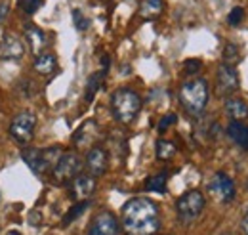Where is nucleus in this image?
Masks as SVG:
<instances>
[{
    "mask_svg": "<svg viewBox=\"0 0 248 235\" xmlns=\"http://www.w3.org/2000/svg\"><path fill=\"white\" fill-rule=\"evenodd\" d=\"M123 228L128 235H155L160 228V210L147 197H134L123 206Z\"/></svg>",
    "mask_w": 248,
    "mask_h": 235,
    "instance_id": "obj_1",
    "label": "nucleus"
},
{
    "mask_svg": "<svg viewBox=\"0 0 248 235\" xmlns=\"http://www.w3.org/2000/svg\"><path fill=\"white\" fill-rule=\"evenodd\" d=\"M208 96H210L208 83L204 79H191V81H187V83L182 84L180 94H178L182 107L186 109L189 115H193V117H199L206 109Z\"/></svg>",
    "mask_w": 248,
    "mask_h": 235,
    "instance_id": "obj_2",
    "label": "nucleus"
},
{
    "mask_svg": "<svg viewBox=\"0 0 248 235\" xmlns=\"http://www.w3.org/2000/svg\"><path fill=\"white\" fill-rule=\"evenodd\" d=\"M111 111L117 122L130 124L141 111V98L138 92L130 88H119L111 98Z\"/></svg>",
    "mask_w": 248,
    "mask_h": 235,
    "instance_id": "obj_3",
    "label": "nucleus"
},
{
    "mask_svg": "<svg viewBox=\"0 0 248 235\" xmlns=\"http://www.w3.org/2000/svg\"><path fill=\"white\" fill-rule=\"evenodd\" d=\"M62 155V147H46V149L25 147V149H21V159L25 161V165L34 174H46V172L54 170V167L58 165Z\"/></svg>",
    "mask_w": 248,
    "mask_h": 235,
    "instance_id": "obj_4",
    "label": "nucleus"
},
{
    "mask_svg": "<svg viewBox=\"0 0 248 235\" xmlns=\"http://www.w3.org/2000/svg\"><path fill=\"white\" fill-rule=\"evenodd\" d=\"M204 205H206V199L204 195L199 191V189H191V191H186L178 201H176V212H178V220L184 224V226H189L193 224L204 210Z\"/></svg>",
    "mask_w": 248,
    "mask_h": 235,
    "instance_id": "obj_5",
    "label": "nucleus"
},
{
    "mask_svg": "<svg viewBox=\"0 0 248 235\" xmlns=\"http://www.w3.org/2000/svg\"><path fill=\"white\" fill-rule=\"evenodd\" d=\"M34 128H36V115L32 111H21L10 122V136L17 144L27 146L31 144L32 136H34Z\"/></svg>",
    "mask_w": 248,
    "mask_h": 235,
    "instance_id": "obj_6",
    "label": "nucleus"
},
{
    "mask_svg": "<svg viewBox=\"0 0 248 235\" xmlns=\"http://www.w3.org/2000/svg\"><path fill=\"white\" fill-rule=\"evenodd\" d=\"M80 167H82L80 157H78L75 151H67V153H63L62 159L58 161V165H56L54 170H52L54 180L60 182V184H67V182H71L73 178L78 176Z\"/></svg>",
    "mask_w": 248,
    "mask_h": 235,
    "instance_id": "obj_7",
    "label": "nucleus"
},
{
    "mask_svg": "<svg viewBox=\"0 0 248 235\" xmlns=\"http://www.w3.org/2000/svg\"><path fill=\"white\" fill-rule=\"evenodd\" d=\"M208 191L210 195L216 199L217 203L221 205H227L235 199V184L233 180L227 176L225 172H216L214 176L208 180Z\"/></svg>",
    "mask_w": 248,
    "mask_h": 235,
    "instance_id": "obj_8",
    "label": "nucleus"
},
{
    "mask_svg": "<svg viewBox=\"0 0 248 235\" xmlns=\"http://www.w3.org/2000/svg\"><path fill=\"white\" fill-rule=\"evenodd\" d=\"M241 86L239 83V75L235 71V67H231L229 63H221L217 67L216 73V88L219 96H229L233 92H237Z\"/></svg>",
    "mask_w": 248,
    "mask_h": 235,
    "instance_id": "obj_9",
    "label": "nucleus"
},
{
    "mask_svg": "<svg viewBox=\"0 0 248 235\" xmlns=\"http://www.w3.org/2000/svg\"><path fill=\"white\" fill-rule=\"evenodd\" d=\"M119 232H121V226L115 214L109 210H103L92 220L86 235H119Z\"/></svg>",
    "mask_w": 248,
    "mask_h": 235,
    "instance_id": "obj_10",
    "label": "nucleus"
},
{
    "mask_svg": "<svg viewBox=\"0 0 248 235\" xmlns=\"http://www.w3.org/2000/svg\"><path fill=\"white\" fill-rule=\"evenodd\" d=\"M109 167V155L103 147H92L86 155V168L90 172V176L97 178L101 174H105Z\"/></svg>",
    "mask_w": 248,
    "mask_h": 235,
    "instance_id": "obj_11",
    "label": "nucleus"
},
{
    "mask_svg": "<svg viewBox=\"0 0 248 235\" xmlns=\"http://www.w3.org/2000/svg\"><path fill=\"white\" fill-rule=\"evenodd\" d=\"M95 191V178L90 174H78L71 180V197L77 201H86Z\"/></svg>",
    "mask_w": 248,
    "mask_h": 235,
    "instance_id": "obj_12",
    "label": "nucleus"
},
{
    "mask_svg": "<svg viewBox=\"0 0 248 235\" xmlns=\"http://www.w3.org/2000/svg\"><path fill=\"white\" fill-rule=\"evenodd\" d=\"M23 54H25L23 40L17 34H14V33H6L4 38L0 40V58L19 59Z\"/></svg>",
    "mask_w": 248,
    "mask_h": 235,
    "instance_id": "obj_13",
    "label": "nucleus"
},
{
    "mask_svg": "<svg viewBox=\"0 0 248 235\" xmlns=\"http://www.w3.org/2000/svg\"><path fill=\"white\" fill-rule=\"evenodd\" d=\"M25 38H27L29 48H31V52L34 56H40L42 50L46 48V42H48V38L42 33V29H38L34 25H25Z\"/></svg>",
    "mask_w": 248,
    "mask_h": 235,
    "instance_id": "obj_14",
    "label": "nucleus"
},
{
    "mask_svg": "<svg viewBox=\"0 0 248 235\" xmlns=\"http://www.w3.org/2000/svg\"><path fill=\"white\" fill-rule=\"evenodd\" d=\"M97 138V124L93 120H86L73 136V144L78 147L82 146H90L93 144V140Z\"/></svg>",
    "mask_w": 248,
    "mask_h": 235,
    "instance_id": "obj_15",
    "label": "nucleus"
},
{
    "mask_svg": "<svg viewBox=\"0 0 248 235\" xmlns=\"http://www.w3.org/2000/svg\"><path fill=\"white\" fill-rule=\"evenodd\" d=\"M227 136L241 147V149H248V124L241 122V120H231L227 126Z\"/></svg>",
    "mask_w": 248,
    "mask_h": 235,
    "instance_id": "obj_16",
    "label": "nucleus"
},
{
    "mask_svg": "<svg viewBox=\"0 0 248 235\" xmlns=\"http://www.w3.org/2000/svg\"><path fill=\"white\" fill-rule=\"evenodd\" d=\"M223 107H225V113L229 115L231 120H241L243 122L245 118H248V105L247 101H243L241 98H227Z\"/></svg>",
    "mask_w": 248,
    "mask_h": 235,
    "instance_id": "obj_17",
    "label": "nucleus"
},
{
    "mask_svg": "<svg viewBox=\"0 0 248 235\" xmlns=\"http://www.w3.org/2000/svg\"><path fill=\"white\" fill-rule=\"evenodd\" d=\"M32 67H34V71H36L38 75H52V73L56 71V67H58V59H56L54 54L42 52L40 56H36Z\"/></svg>",
    "mask_w": 248,
    "mask_h": 235,
    "instance_id": "obj_18",
    "label": "nucleus"
},
{
    "mask_svg": "<svg viewBox=\"0 0 248 235\" xmlns=\"http://www.w3.org/2000/svg\"><path fill=\"white\" fill-rule=\"evenodd\" d=\"M164 10V0H141L140 4V16L143 19H155Z\"/></svg>",
    "mask_w": 248,
    "mask_h": 235,
    "instance_id": "obj_19",
    "label": "nucleus"
},
{
    "mask_svg": "<svg viewBox=\"0 0 248 235\" xmlns=\"http://www.w3.org/2000/svg\"><path fill=\"white\" fill-rule=\"evenodd\" d=\"M166 182H168V172H158V174H153L151 178H147L145 182V187L149 191H158L162 193L166 189Z\"/></svg>",
    "mask_w": 248,
    "mask_h": 235,
    "instance_id": "obj_20",
    "label": "nucleus"
},
{
    "mask_svg": "<svg viewBox=\"0 0 248 235\" xmlns=\"http://www.w3.org/2000/svg\"><path fill=\"white\" fill-rule=\"evenodd\" d=\"M88 206H90V203H88V201H78L77 205L71 206V208H69V212L63 216V226L73 224V222H75V220H77V218H78V216H80V214H82V212H84Z\"/></svg>",
    "mask_w": 248,
    "mask_h": 235,
    "instance_id": "obj_21",
    "label": "nucleus"
},
{
    "mask_svg": "<svg viewBox=\"0 0 248 235\" xmlns=\"http://www.w3.org/2000/svg\"><path fill=\"white\" fill-rule=\"evenodd\" d=\"M174 155H176V146L172 142H168V140H158L156 142V157L160 161H168Z\"/></svg>",
    "mask_w": 248,
    "mask_h": 235,
    "instance_id": "obj_22",
    "label": "nucleus"
},
{
    "mask_svg": "<svg viewBox=\"0 0 248 235\" xmlns=\"http://www.w3.org/2000/svg\"><path fill=\"white\" fill-rule=\"evenodd\" d=\"M103 75H105L103 71H101V73H93L92 77L88 79V84H86V96H84L88 103L92 101L93 96H95V92H97L99 86H101V79H103Z\"/></svg>",
    "mask_w": 248,
    "mask_h": 235,
    "instance_id": "obj_23",
    "label": "nucleus"
},
{
    "mask_svg": "<svg viewBox=\"0 0 248 235\" xmlns=\"http://www.w3.org/2000/svg\"><path fill=\"white\" fill-rule=\"evenodd\" d=\"M243 17H245V10H243L241 6H237V8H233V10L229 12V16H227V23H229L231 27H237V25L243 23Z\"/></svg>",
    "mask_w": 248,
    "mask_h": 235,
    "instance_id": "obj_24",
    "label": "nucleus"
},
{
    "mask_svg": "<svg viewBox=\"0 0 248 235\" xmlns=\"http://www.w3.org/2000/svg\"><path fill=\"white\" fill-rule=\"evenodd\" d=\"M223 59H225V63H233L239 59V48L233 42H227L223 46Z\"/></svg>",
    "mask_w": 248,
    "mask_h": 235,
    "instance_id": "obj_25",
    "label": "nucleus"
},
{
    "mask_svg": "<svg viewBox=\"0 0 248 235\" xmlns=\"http://www.w3.org/2000/svg\"><path fill=\"white\" fill-rule=\"evenodd\" d=\"M73 19H75V27L78 31H86L90 27V21L82 16V12L80 10H73Z\"/></svg>",
    "mask_w": 248,
    "mask_h": 235,
    "instance_id": "obj_26",
    "label": "nucleus"
},
{
    "mask_svg": "<svg viewBox=\"0 0 248 235\" xmlns=\"http://www.w3.org/2000/svg\"><path fill=\"white\" fill-rule=\"evenodd\" d=\"M40 4H42V0H19V8L25 12V14H34L38 8H40Z\"/></svg>",
    "mask_w": 248,
    "mask_h": 235,
    "instance_id": "obj_27",
    "label": "nucleus"
},
{
    "mask_svg": "<svg viewBox=\"0 0 248 235\" xmlns=\"http://www.w3.org/2000/svg\"><path fill=\"white\" fill-rule=\"evenodd\" d=\"M176 120H178V115H176V113H168V115H164V117L158 120L156 130H158V132H164V130H168L170 124H176Z\"/></svg>",
    "mask_w": 248,
    "mask_h": 235,
    "instance_id": "obj_28",
    "label": "nucleus"
},
{
    "mask_svg": "<svg viewBox=\"0 0 248 235\" xmlns=\"http://www.w3.org/2000/svg\"><path fill=\"white\" fill-rule=\"evenodd\" d=\"M184 71H186L187 75H195V73H199L201 71V67H202V61L201 59H187L186 63H184Z\"/></svg>",
    "mask_w": 248,
    "mask_h": 235,
    "instance_id": "obj_29",
    "label": "nucleus"
},
{
    "mask_svg": "<svg viewBox=\"0 0 248 235\" xmlns=\"http://www.w3.org/2000/svg\"><path fill=\"white\" fill-rule=\"evenodd\" d=\"M8 12H10V6H8V2H2V4H0V25L4 23V19H6Z\"/></svg>",
    "mask_w": 248,
    "mask_h": 235,
    "instance_id": "obj_30",
    "label": "nucleus"
},
{
    "mask_svg": "<svg viewBox=\"0 0 248 235\" xmlns=\"http://www.w3.org/2000/svg\"><path fill=\"white\" fill-rule=\"evenodd\" d=\"M241 230H243L245 235H248V212L245 214V218H243V222H241Z\"/></svg>",
    "mask_w": 248,
    "mask_h": 235,
    "instance_id": "obj_31",
    "label": "nucleus"
},
{
    "mask_svg": "<svg viewBox=\"0 0 248 235\" xmlns=\"http://www.w3.org/2000/svg\"><path fill=\"white\" fill-rule=\"evenodd\" d=\"M6 235H21V234H19V232H8Z\"/></svg>",
    "mask_w": 248,
    "mask_h": 235,
    "instance_id": "obj_32",
    "label": "nucleus"
},
{
    "mask_svg": "<svg viewBox=\"0 0 248 235\" xmlns=\"http://www.w3.org/2000/svg\"><path fill=\"white\" fill-rule=\"evenodd\" d=\"M221 235H231V234H221Z\"/></svg>",
    "mask_w": 248,
    "mask_h": 235,
    "instance_id": "obj_33",
    "label": "nucleus"
},
{
    "mask_svg": "<svg viewBox=\"0 0 248 235\" xmlns=\"http://www.w3.org/2000/svg\"><path fill=\"white\" fill-rule=\"evenodd\" d=\"M247 187H248V182H247Z\"/></svg>",
    "mask_w": 248,
    "mask_h": 235,
    "instance_id": "obj_34",
    "label": "nucleus"
}]
</instances>
